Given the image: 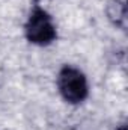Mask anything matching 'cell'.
Wrapping results in <instances>:
<instances>
[{"label":"cell","instance_id":"cell-1","mask_svg":"<svg viewBox=\"0 0 128 130\" xmlns=\"http://www.w3.org/2000/svg\"><path fill=\"white\" fill-rule=\"evenodd\" d=\"M57 89L66 103L80 104L89 95L88 77L80 68L63 65L57 73Z\"/></svg>","mask_w":128,"mask_h":130},{"label":"cell","instance_id":"cell-2","mask_svg":"<svg viewBox=\"0 0 128 130\" xmlns=\"http://www.w3.org/2000/svg\"><path fill=\"white\" fill-rule=\"evenodd\" d=\"M24 33L30 44L39 45V47L50 45L57 38L56 24L51 15L39 6H35L30 11L24 26Z\"/></svg>","mask_w":128,"mask_h":130}]
</instances>
